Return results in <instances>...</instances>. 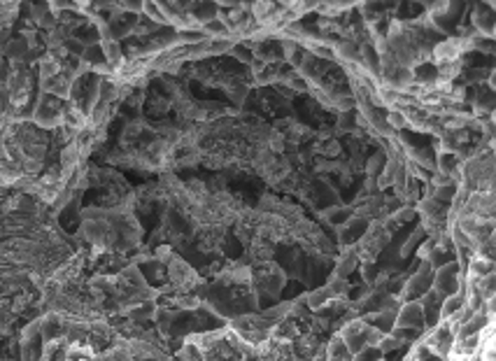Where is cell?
Listing matches in <instances>:
<instances>
[{"label":"cell","mask_w":496,"mask_h":361,"mask_svg":"<svg viewBox=\"0 0 496 361\" xmlns=\"http://www.w3.org/2000/svg\"><path fill=\"white\" fill-rule=\"evenodd\" d=\"M470 52V40L468 36L461 38H448L431 47V63L443 65V63H455L461 58V54Z\"/></svg>","instance_id":"obj_1"},{"label":"cell","mask_w":496,"mask_h":361,"mask_svg":"<svg viewBox=\"0 0 496 361\" xmlns=\"http://www.w3.org/2000/svg\"><path fill=\"white\" fill-rule=\"evenodd\" d=\"M33 122L42 129H56L65 122V107H61L58 100H42L33 112Z\"/></svg>","instance_id":"obj_2"},{"label":"cell","mask_w":496,"mask_h":361,"mask_svg":"<svg viewBox=\"0 0 496 361\" xmlns=\"http://www.w3.org/2000/svg\"><path fill=\"white\" fill-rule=\"evenodd\" d=\"M496 271V264L492 262L490 257H485V254H475L473 259H470V266H468V273H470V278L473 280H480L485 278V275H490Z\"/></svg>","instance_id":"obj_3"},{"label":"cell","mask_w":496,"mask_h":361,"mask_svg":"<svg viewBox=\"0 0 496 361\" xmlns=\"http://www.w3.org/2000/svg\"><path fill=\"white\" fill-rule=\"evenodd\" d=\"M473 26H475V31H478V36L492 38L494 26H496V14L487 12V10H475V14H473Z\"/></svg>","instance_id":"obj_4"},{"label":"cell","mask_w":496,"mask_h":361,"mask_svg":"<svg viewBox=\"0 0 496 361\" xmlns=\"http://www.w3.org/2000/svg\"><path fill=\"white\" fill-rule=\"evenodd\" d=\"M326 357H329V361H350L352 350L347 347V343L343 340V335H335V338L331 340Z\"/></svg>","instance_id":"obj_5"},{"label":"cell","mask_w":496,"mask_h":361,"mask_svg":"<svg viewBox=\"0 0 496 361\" xmlns=\"http://www.w3.org/2000/svg\"><path fill=\"white\" fill-rule=\"evenodd\" d=\"M387 124H389L392 129H410L408 114L403 110H392L389 114H387Z\"/></svg>","instance_id":"obj_6"},{"label":"cell","mask_w":496,"mask_h":361,"mask_svg":"<svg viewBox=\"0 0 496 361\" xmlns=\"http://www.w3.org/2000/svg\"><path fill=\"white\" fill-rule=\"evenodd\" d=\"M452 0H436L431 5V16H448Z\"/></svg>","instance_id":"obj_7"},{"label":"cell","mask_w":496,"mask_h":361,"mask_svg":"<svg viewBox=\"0 0 496 361\" xmlns=\"http://www.w3.org/2000/svg\"><path fill=\"white\" fill-rule=\"evenodd\" d=\"M14 0H0V7H12Z\"/></svg>","instance_id":"obj_8"},{"label":"cell","mask_w":496,"mask_h":361,"mask_svg":"<svg viewBox=\"0 0 496 361\" xmlns=\"http://www.w3.org/2000/svg\"><path fill=\"white\" fill-rule=\"evenodd\" d=\"M490 84H492V87H494V91H496V72H494L492 77H490Z\"/></svg>","instance_id":"obj_9"},{"label":"cell","mask_w":496,"mask_h":361,"mask_svg":"<svg viewBox=\"0 0 496 361\" xmlns=\"http://www.w3.org/2000/svg\"><path fill=\"white\" fill-rule=\"evenodd\" d=\"M492 154H494V158H496V138L492 140Z\"/></svg>","instance_id":"obj_10"},{"label":"cell","mask_w":496,"mask_h":361,"mask_svg":"<svg viewBox=\"0 0 496 361\" xmlns=\"http://www.w3.org/2000/svg\"><path fill=\"white\" fill-rule=\"evenodd\" d=\"M361 3H368V0H355V5H361Z\"/></svg>","instance_id":"obj_11"}]
</instances>
